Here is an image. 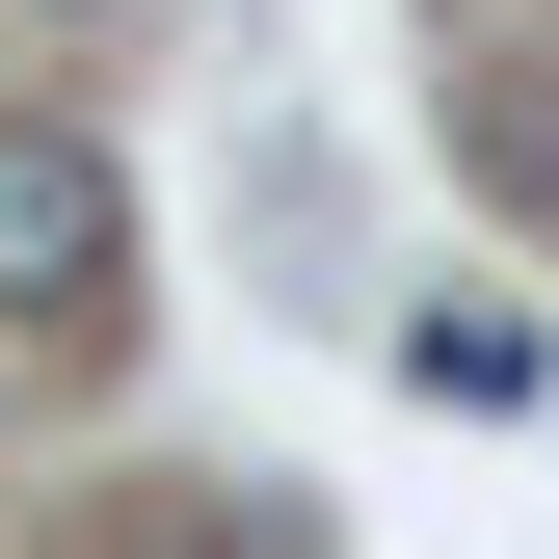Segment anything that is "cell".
<instances>
[{
    "instance_id": "6da1fadb",
    "label": "cell",
    "mask_w": 559,
    "mask_h": 559,
    "mask_svg": "<svg viewBox=\"0 0 559 559\" xmlns=\"http://www.w3.org/2000/svg\"><path fill=\"white\" fill-rule=\"evenodd\" d=\"M133 294V160L81 107H0V320H107Z\"/></svg>"
},
{
    "instance_id": "7a4b0ae2",
    "label": "cell",
    "mask_w": 559,
    "mask_h": 559,
    "mask_svg": "<svg viewBox=\"0 0 559 559\" xmlns=\"http://www.w3.org/2000/svg\"><path fill=\"white\" fill-rule=\"evenodd\" d=\"M400 400H453V427H533V400H559V320H533V294H400Z\"/></svg>"
}]
</instances>
